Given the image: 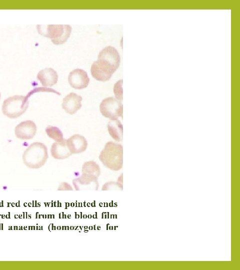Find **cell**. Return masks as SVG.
Segmentation results:
<instances>
[{
  "label": "cell",
  "mask_w": 240,
  "mask_h": 270,
  "mask_svg": "<svg viewBox=\"0 0 240 270\" xmlns=\"http://www.w3.org/2000/svg\"><path fill=\"white\" fill-rule=\"evenodd\" d=\"M37 78L43 86L50 87L56 84L58 75L53 68H46L38 72Z\"/></svg>",
  "instance_id": "cell-13"
},
{
  "label": "cell",
  "mask_w": 240,
  "mask_h": 270,
  "mask_svg": "<svg viewBox=\"0 0 240 270\" xmlns=\"http://www.w3.org/2000/svg\"><path fill=\"white\" fill-rule=\"evenodd\" d=\"M50 152L52 156L58 160L66 158L72 154L68 148L67 140L64 138L60 142L53 143Z\"/></svg>",
  "instance_id": "cell-14"
},
{
  "label": "cell",
  "mask_w": 240,
  "mask_h": 270,
  "mask_svg": "<svg viewBox=\"0 0 240 270\" xmlns=\"http://www.w3.org/2000/svg\"><path fill=\"white\" fill-rule=\"evenodd\" d=\"M82 100L80 96L71 92L63 98L62 108L67 113L74 114L81 108Z\"/></svg>",
  "instance_id": "cell-10"
},
{
  "label": "cell",
  "mask_w": 240,
  "mask_h": 270,
  "mask_svg": "<svg viewBox=\"0 0 240 270\" xmlns=\"http://www.w3.org/2000/svg\"><path fill=\"white\" fill-rule=\"evenodd\" d=\"M98 58L108 62L116 70L120 66V56L118 50L113 46H108L103 48L100 52Z\"/></svg>",
  "instance_id": "cell-11"
},
{
  "label": "cell",
  "mask_w": 240,
  "mask_h": 270,
  "mask_svg": "<svg viewBox=\"0 0 240 270\" xmlns=\"http://www.w3.org/2000/svg\"><path fill=\"white\" fill-rule=\"evenodd\" d=\"M58 190H72L73 189L72 186L66 182L62 183L58 188Z\"/></svg>",
  "instance_id": "cell-20"
},
{
  "label": "cell",
  "mask_w": 240,
  "mask_h": 270,
  "mask_svg": "<svg viewBox=\"0 0 240 270\" xmlns=\"http://www.w3.org/2000/svg\"><path fill=\"white\" fill-rule=\"evenodd\" d=\"M37 128L35 123L30 120L24 121L18 124L14 129L16 138L22 140H30L34 138Z\"/></svg>",
  "instance_id": "cell-8"
},
{
  "label": "cell",
  "mask_w": 240,
  "mask_h": 270,
  "mask_svg": "<svg viewBox=\"0 0 240 270\" xmlns=\"http://www.w3.org/2000/svg\"><path fill=\"white\" fill-rule=\"evenodd\" d=\"M122 80L117 82L114 86V92L116 98L118 100H122Z\"/></svg>",
  "instance_id": "cell-18"
},
{
  "label": "cell",
  "mask_w": 240,
  "mask_h": 270,
  "mask_svg": "<svg viewBox=\"0 0 240 270\" xmlns=\"http://www.w3.org/2000/svg\"><path fill=\"white\" fill-rule=\"evenodd\" d=\"M108 128L110 134L115 140L120 142L122 140V124L118 120H110Z\"/></svg>",
  "instance_id": "cell-15"
},
{
  "label": "cell",
  "mask_w": 240,
  "mask_h": 270,
  "mask_svg": "<svg viewBox=\"0 0 240 270\" xmlns=\"http://www.w3.org/2000/svg\"><path fill=\"white\" fill-rule=\"evenodd\" d=\"M68 82L72 88L81 90L88 86L90 78L86 71L82 69L76 68L69 74Z\"/></svg>",
  "instance_id": "cell-7"
},
{
  "label": "cell",
  "mask_w": 240,
  "mask_h": 270,
  "mask_svg": "<svg viewBox=\"0 0 240 270\" xmlns=\"http://www.w3.org/2000/svg\"><path fill=\"white\" fill-rule=\"evenodd\" d=\"M67 145L72 154H79L86 150L88 142L84 136L74 134L67 140Z\"/></svg>",
  "instance_id": "cell-12"
},
{
  "label": "cell",
  "mask_w": 240,
  "mask_h": 270,
  "mask_svg": "<svg viewBox=\"0 0 240 270\" xmlns=\"http://www.w3.org/2000/svg\"><path fill=\"white\" fill-rule=\"evenodd\" d=\"M46 132L50 138L56 142H60L63 140V134L58 127L48 126L46 128Z\"/></svg>",
  "instance_id": "cell-17"
},
{
  "label": "cell",
  "mask_w": 240,
  "mask_h": 270,
  "mask_svg": "<svg viewBox=\"0 0 240 270\" xmlns=\"http://www.w3.org/2000/svg\"><path fill=\"white\" fill-rule=\"evenodd\" d=\"M118 188L120 190H122V184H120L119 182H108L105 184L103 186L102 188V190H118Z\"/></svg>",
  "instance_id": "cell-19"
},
{
  "label": "cell",
  "mask_w": 240,
  "mask_h": 270,
  "mask_svg": "<svg viewBox=\"0 0 240 270\" xmlns=\"http://www.w3.org/2000/svg\"><path fill=\"white\" fill-rule=\"evenodd\" d=\"M37 29L40 34L50 38L54 44H64L72 30V28L68 24L38 25Z\"/></svg>",
  "instance_id": "cell-3"
},
{
  "label": "cell",
  "mask_w": 240,
  "mask_h": 270,
  "mask_svg": "<svg viewBox=\"0 0 240 270\" xmlns=\"http://www.w3.org/2000/svg\"><path fill=\"white\" fill-rule=\"evenodd\" d=\"M82 174L98 178L100 174V168L94 161L85 162L82 166Z\"/></svg>",
  "instance_id": "cell-16"
},
{
  "label": "cell",
  "mask_w": 240,
  "mask_h": 270,
  "mask_svg": "<svg viewBox=\"0 0 240 270\" xmlns=\"http://www.w3.org/2000/svg\"><path fill=\"white\" fill-rule=\"evenodd\" d=\"M122 104L121 102L114 97H108L102 100L100 105L101 114L110 120H118L122 118Z\"/></svg>",
  "instance_id": "cell-5"
},
{
  "label": "cell",
  "mask_w": 240,
  "mask_h": 270,
  "mask_svg": "<svg viewBox=\"0 0 240 270\" xmlns=\"http://www.w3.org/2000/svg\"></svg>",
  "instance_id": "cell-21"
},
{
  "label": "cell",
  "mask_w": 240,
  "mask_h": 270,
  "mask_svg": "<svg viewBox=\"0 0 240 270\" xmlns=\"http://www.w3.org/2000/svg\"><path fill=\"white\" fill-rule=\"evenodd\" d=\"M99 159L106 167L114 171L119 170L123 165L122 146L112 142H106Z\"/></svg>",
  "instance_id": "cell-1"
},
{
  "label": "cell",
  "mask_w": 240,
  "mask_h": 270,
  "mask_svg": "<svg viewBox=\"0 0 240 270\" xmlns=\"http://www.w3.org/2000/svg\"><path fill=\"white\" fill-rule=\"evenodd\" d=\"M28 106V98L24 96L16 95L6 99L2 105L4 115L10 118H16L25 112Z\"/></svg>",
  "instance_id": "cell-4"
},
{
  "label": "cell",
  "mask_w": 240,
  "mask_h": 270,
  "mask_svg": "<svg viewBox=\"0 0 240 270\" xmlns=\"http://www.w3.org/2000/svg\"><path fill=\"white\" fill-rule=\"evenodd\" d=\"M72 184L76 190H97L99 184L98 178L82 174L72 180Z\"/></svg>",
  "instance_id": "cell-9"
},
{
  "label": "cell",
  "mask_w": 240,
  "mask_h": 270,
  "mask_svg": "<svg viewBox=\"0 0 240 270\" xmlns=\"http://www.w3.org/2000/svg\"><path fill=\"white\" fill-rule=\"evenodd\" d=\"M48 157L46 146L40 142H34L24 152L22 160L24 164L28 168H38L45 164Z\"/></svg>",
  "instance_id": "cell-2"
},
{
  "label": "cell",
  "mask_w": 240,
  "mask_h": 270,
  "mask_svg": "<svg viewBox=\"0 0 240 270\" xmlns=\"http://www.w3.org/2000/svg\"><path fill=\"white\" fill-rule=\"evenodd\" d=\"M91 74L97 80H108L116 69L106 60L98 58L91 66Z\"/></svg>",
  "instance_id": "cell-6"
}]
</instances>
